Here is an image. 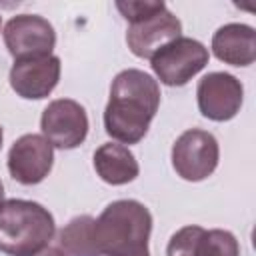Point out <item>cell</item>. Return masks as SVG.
I'll list each match as a JSON object with an SVG mask.
<instances>
[{
  "label": "cell",
  "mask_w": 256,
  "mask_h": 256,
  "mask_svg": "<svg viewBox=\"0 0 256 256\" xmlns=\"http://www.w3.org/2000/svg\"><path fill=\"white\" fill-rule=\"evenodd\" d=\"M160 106V86L148 72L126 68L116 74L104 108L106 134L120 144H138Z\"/></svg>",
  "instance_id": "cell-1"
},
{
  "label": "cell",
  "mask_w": 256,
  "mask_h": 256,
  "mask_svg": "<svg viewBox=\"0 0 256 256\" xmlns=\"http://www.w3.org/2000/svg\"><path fill=\"white\" fill-rule=\"evenodd\" d=\"M152 214L138 200L110 202L94 220V240L102 256H130L148 248Z\"/></svg>",
  "instance_id": "cell-2"
},
{
  "label": "cell",
  "mask_w": 256,
  "mask_h": 256,
  "mask_svg": "<svg viewBox=\"0 0 256 256\" xmlns=\"http://www.w3.org/2000/svg\"><path fill=\"white\" fill-rule=\"evenodd\" d=\"M54 216L38 202L10 198L0 204V252L34 256L54 238Z\"/></svg>",
  "instance_id": "cell-3"
},
{
  "label": "cell",
  "mask_w": 256,
  "mask_h": 256,
  "mask_svg": "<svg viewBox=\"0 0 256 256\" xmlns=\"http://www.w3.org/2000/svg\"><path fill=\"white\" fill-rule=\"evenodd\" d=\"M208 48L202 42L180 36L162 46L150 58V66L162 84L184 86L208 64Z\"/></svg>",
  "instance_id": "cell-4"
},
{
  "label": "cell",
  "mask_w": 256,
  "mask_h": 256,
  "mask_svg": "<svg viewBox=\"0 0 256 256\" xmlns=\"http://www.w3.org/2000/svg\"><path fill=\"white\" fill-rule=\"evenodd\" d=\"M220 148L214 134L190 128L172 144V166L176 174L188 182L206 180L218 166Z\"/></svg>",
  "instance_id": "cell-5"
},
{
  "label": "cell",
  "mask_w": 256,
  "mask_h": 256,
  "mask_svg": "<svg viewBox=\"0 0 256 256\" xmlns=\"http://www.w3.org/2000/svg\"><path fill=\"white\" fill-rule=\"evenodd\" d=\"M40 130L52 148L72 150L78 148L88 136V114L76 100L58 98L44 108Z\"/></svg>",
  "instance_id": "cell-6"
},
{
  "label": "cell",
  "mask_w": 256,
  "mask_h": 256,
  "mask_svg": "<svg viewBox=\"0 0 256 256\" xmlns=\"http://www.w3.org/2000/svg\"><path fill=\"white\" fill-rule=\"evenodd\" d=\"M2 36L14 60L48 56L56 46V32L52 24L38 14L12 16L4 26Z\"/></svg>",
  "instance_id": "cell-7"
},
{
  "label": "cell",
  "mask_w": 256,
  "mask_h": 256,
  "mask_svg": "<svg viewBox=\"0 0 256 256\" xmlns=\"http://www.w3.org/2000/svg\"><path fill=\"white\" fill-rule=\"evenodd\" d=\"M198 110L204 118L214 122L232 120L244 100L242 82L228 72H210L206 74L196 88Z\"/></svg>",
  "instance_id": "cell-8"
},
{
  "label": "cell",
  "mask_w": 256,
  "mask_h": 256,
  "mask_svg": "<svg viewBox=\"0 0 256 256\" xmlns=\"http://www.w3.org/2000/svg\"><path fill=\"white\" fill-rule=\"evenodd\" d=\"M54 148L42 134L20 136L8 152V172L10 176L24 184H40L52 170Z\"/></svg>",
  "instance_id": "cell-9"
},
{
  "label": "cell",
  "mask_w": 256,
  "mask_h": 256,
  "mask_svg": "<svg viewBox=\"0 0 256 256\" xmlns=\"http://www.w3.org/2000/svg\"><path fill=\"white\" fill-rule=\"evenodd\" d=\"M60 58L54 54L40 58L14 60L10 68V86L12 90L26 100H42L52 94L60 80Z\"/></svg>",
  "instance_id": "cell-10"
},
{
  "label": "cell",
  "mask_w": 256,
  "mask_h": 256,
  "mask_svg": "<svg viewBox=\"0 0 256 256\" xmlns=\"http://www.w3.org/2000/svg\"><path fill=\"white\" fill-rule=\"evenodd\" d=\"M182 36V22L168 10L154 12L142 20L130 22L126 32L128 48L138 58H152L162 46Z\"/></svg>",
  "instance_id": "cell-11"
},
{
  "label": "cell",
  "mask_w": 256,
  "mask_h": 256,
  "mask_svg": "<svg viewBox=\"0 0 256 256\" xmlns=\"http://www.w3.org/2000/svg\"><path fill=\"white\" fill-rule=\"evenodd\" d=\"M214 56L230 66H250L256 60V32L242 22L220 26L212 36Z\"/></svg>",
  "instance_id": "cell-12"
},
{
  "label": "cell",
  "mask_w": 256,
  "mask_h": 256,
  "mask_svg": "<svg viewBox=\"0 0 256 256\" xmlns=\"http://www.w3.org/2000/svg\"><path fill=\"white\" fill-rule=\"evenodd\" d=\"M94 170L106 184L122 186L138 176L140 166L136 156L128 150V146L106 142L98 146L94 152Z\"/></svg>",
  "instance_id": "cell-13"
},
{
  "label": "cell",
  "mask_w": 256,
  "mask_h": 256,
  "mask_svg": "<svg viewBox=\"0 0 256 256\" xmlns=\"http://www.w3.org/2000/svg\"><path fill=\"white\" fill-rule=\"evenodd\" d=\"M94 220L90 214L72 218L58 234V248L66 256H102L94 240Z\"/></svg>",
  "instance_id": "cell-14"
},
{
  "label": "cell",
  "mask_w": 256,
  "mask_h": 256,
  "mask_svg": "<svg viewBox=\"0 0 256 256\" xmlns=\"http://www.w3.org/2000/svg\"><path fill=\"white\" fill-rule=\"evenodd\" d=\"M196 256H240V244L228 230H204Z\"/></svg>",
  "instance_id": "cell-15"
},
{
  "label": "cell",
  "mask_w": 256,
  "mask_h": 256,
  "mask_svg": "<svg viewBox=\"0 0 256 256\" xmlns=\"http://www.w3.org/2000/svg\"><path fill=\"white\" fill-rule=\"evenodd\" d=\"M202 234H204V228L196 224L180 228L178 232L170 236L168 246H166V256H196Z\"/></svg>",
  "instance_id": "cell-16"
},
{
  "label": "cell",
  "mask_w": 256,
  "mask_h": 256,
  "mask_svg": "<svg viewBox=\"0 0 256 256\" xmlns=\"http://www.w3.org/2000/svg\"><path fill=\"white\" fill-rule=\"evenodd\" d=\"M116 8L120 10V14L128 20V22H136L142 20L154 12H160L166 8V4L162 0H118Z\"/></svg>",
  "instance_id": "cell-17"
},
{
  "label": "cell",
  "mask_w": 256,
  "mask_h": 256,
  "mask_svg": "<svg viewBox=\"0 0 256 256\" xmlns=\"http://www.w3.org/2000/svg\"><path fill=\"white\" fill-rule=\"evenodd\" d=\"M34 256H66L58 246H46L44 250H40L38 254H34Z\"/></svg>",
  "instance_id": "cell-18"
},
{
  "label": "cell",
  "mask_w": 256,
  "mask_h": 256,
  "mask_svg": "<svg viewBox=\"0 0 256 256\" xmlns=\"http://www.w3.org/2000/svg\"><path fill=\"white\" fill-rule=\"evenodd\" d=\"M130 256H150V252H148V248H146V250H140V252H136V254H130Z\"/></svg>",
  "instance_id": "cell-19"
},
{
  "label": "cell",
  "mask_w": 256,
  "mask_h": 256,
  "mask_svg": "<svg viewBox=\"0 0 256 256\" xmlns=\"http://www.w3.org/2000/svg\"><path fill=\"white\" fill-rule=\"evenodd\" d=\"M4 202V186H2V180H0V204Z\"/></svg>",
  "instance_id": "cell-20"
},
{
  "label": "cell",
  "mask_w": 256,
  "mask_h": 256,
  "mask_svg": "<svg viewBox=\"0 0 256 256\" xmlns=\"http://www.w3.org/2000/svg\"><path fill=\"white\" fill-rule=\"evenodd\" d=\"M2 140H4V132H2V126H0V150H2Z\"/></svg>",
  "instance_id": "cell-21"
},
{
  "label": "cell",
  "mask_w": 256,
  "mask_h": 256,
  "mask_svg": "<svg viewBox=\"0 0 256 256\" xmlns=\"http://www.w3.org/2000/svg\"><path fill=\"white\" fill-rule=\"evenodd\" d=\"M0 24H2V16H0Z\"/></svg>",
  "instance_id": "cell-22"
}]
</instances>
